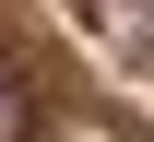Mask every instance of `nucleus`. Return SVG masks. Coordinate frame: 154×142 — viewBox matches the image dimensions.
I'll return each instance as SVG.
<instances>
[{"instance_id": "nucleus-1", "label": "nucleus", "mask_w": 154, "mask_h": 142, "mask_svg": "<svg viewBox=\"0 0 154 142\" xmlns=\"http://www.w3.org/2000/svg\"><path fill=\"white\" fill-rule=\"evenodd\" d=\"M0 142H24V83L0 71Z\"/></svg>"}]
</instances>
